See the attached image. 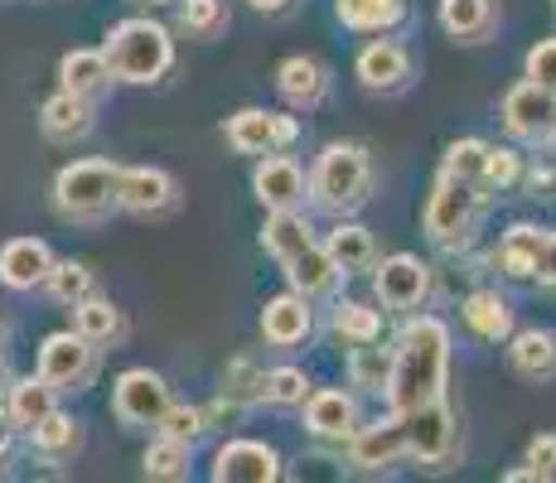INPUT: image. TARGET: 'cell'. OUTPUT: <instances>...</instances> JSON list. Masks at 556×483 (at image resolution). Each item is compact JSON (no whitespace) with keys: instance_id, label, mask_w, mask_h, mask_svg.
<instances>
[{"instance_id":"1f68e13d","label":"cell","mask_w":556,"mask_h":483,"mask_svg":"<svg viewBox=\"0 0 556 483\" xmlns=\"http://www.w3.org/2000/svg\"><path fill=\"white\" fill-rule=\"evenodd\" d=\"M73 329H78L88 343H98V348H112V343L126 339V319L122 309L112 305L106 295H88L73 305Z\"/></svg>"},{"instance_id":"d6986e66","label":"cell","mask_w":556,"mask_h":483,"mask_svg":"<svg viewBox=\"0 0 556 483\" xmlns=\"http://www.w3.org/2000/svg\"><path fill=\"white\" fill-rule=\"evenodd\" d=\"M53 271V252L45 238H10L0 246V285L25 295V290H39Z\"/></svg>"},{"instance_id":"7dc6e473","label":"cell","mask_w":556,"mask_h":483,"mask_svg":"<svg viewBox=\"0 0 556 483\" xmlns=\"http://www.w3.org/2000/svg\"><path fill=\"white\" fill-rule=\"evenodd\" d=\"M242 411H248V406L232 402L228 392H218L208 406H203V421H208V431H228L232 421H242Z\"/></svg>"},{"instance_id":"b9f144b4","label":"cell","mask_w":556,"mask_h":483,"mask_svg":"<svg viewBox=\"0 0 556 483\" xmlns=\"http://www.w3.org/2000/svg\"><path fill=\"white\" fill-rule=\"evenodd\" d=\"M522 165H528V160H522L513 145H489V155H484V189L489 193L518 189L522 185Z\"/></svg>"},{"instance_id":"7c38bea8","label":"cell","mask_w":556,"mask_h":483,"mask_svg":"<svg viewBox=\"0 0 556 483\" xmlns=\"http://www.w3.org/2000/svg\"><path fill=\"white\" fill-rule=\"evenodd\" d=\"M286 469H281V455H276L266 440H223L218 455H213V469L208 479L213 483H276Z\"/></svg>"},{"instance_id":"7bdbcfd3","label":"cell","mask_w":556,"mask_h":483,"mask_svg":"<svg viewBox=\"0 0 556 483\" xmlns=\"http://www.w3.org/2000/svg\"><path fill=\"white\" fill-rule=\"evenodd\" d=\"M155 435H169V440H185V445H199V440L208 435V421H203V406H175V402H169V411L160 416Z\"/></svg>"},{"instance_id":"681fc988","label":"cell","mask_w":556,"mask_h":483,"mask_svg":"<svg viewBox=\"0 0 556 483\" xmlns=\"http://www.w3.org/2000/svg\"><path fill=\"white\" fill-rule=\"evenodd\" d=\"M15 421H10V411H5V406H0V459H5L10 455V445H15Z\"/></svg>"},{"instance_id":"f907efd6","label":"cell","mask_w":556,"mask_h":483,"mask_svg":"<svg viewBox=\"0 0 556 483\" xmlns=\"http://www.w3.org/2000/svg\"><path fill=\"white\" fill-rule=\"evenodd\" d=\"M248 5L256 10V15H281V10L291 5V0H248Z\"/></svg>"},{"instance_id":"f1b7e54d","label":"cell","mask_w":556,"mask_h":483,"mask_svg":"<svg viewBox=\"0 0 556 483\" xmlns=\"http://www.w3.org/2000/svg\"><path fill=\"white\" fill-rule=\"evenodd\" d=\"M53 406H59V392H53V386L39 378V372H35V378L5 382V411H10V421H15V431L29 435L53 411Z\"/></svg>"},{"instance_id":"83f0119b","label":"cell","mask_w":556,"mask_h":483,"mask_svg":"<svg viewBox=\"0 0 556 483\" xmlns=\"http://www.w3.org/2000/svg\"><path fill=\"white\" fill-rule=\"evenodd\" d=\"M325 252L334 256V266H339L344 276L372 271V262H378V242H372V232L363 228V223H354V218H339L334 228H329Z\"/></svg>"},{"instance_id":"836d02e7","label":"cell","mask_w":556,"mask_h":483,"mask_svg":"<svg viewBox=\"0 0 556 483\" xmlns=\"http://www.w3.org/2000/svg\"><path fill=\"white\" fill-rule=\"evenodd\" d=\"M388 368H392V348H378V343H354L349 348V382L358 392H372V396L388 392Z\"/></svg>"},{"instance_id":"d6a6232c","label":"cell","mask_w":556,"mask_h":483,"mask_svg":"<svg viewBox=\"0 0 556 483\" xmlns=\"http://www.w3.org/2000/svg\"><path fill=\"white\" fill-rule=\"evenodd\" d=\"M29 445H35L39 459H49V465H59V459H73L83 449V421H73L68 411H53L45 416V421L29 431Z\"/></svg>"},{"instance_id":"603a6c76","label":"cell","mask_w":556,"mask_h":483,"mask_svg":"<svg viewBox=\"0 0 556 483\" xmlns=\"http://www.w3.org/2000/svg\"><path fill=\"white\" fill-rule=\"evenodd\" d=\"M508 368L522 382H552L556 378V334L552 329H518L508 334Z\"/></svg>"},{"instance_id":"bcb514c9","label":"cell","mask_w":556,"mask_h":483,"mask_svg":"<svg viewBox=\"0 0 556 483\" xmlns=\"http://www.w3.org/2000/svg\"><path fill=\"white\" fill-rule=\"evenodd\" d=\"M528 465H532V474H538V479H556V431L532 435V445H528Z\"/></svg>"},{"instance_id":"8992f818","label":"cell","mask_w":556,"mask_h":483,"mask_svg":"<svg viewBox=\"0 0 556 483\" xmlns=\"http://www.w3.org/2000/svg\"><path fill=\"white\" fill-rule=\"evenodd\" d=\"M406 425V455L421 469H451L459 455V416L445 396L421 402L416 411H402Z\"/></svg>"},{"instance_id":"277c9868","label":"cell","mask_w":556,"mask_h":483,"mask_svg":"<svg viewBox=\"0 0 556 483\" xmlns=\"http://www.w3.org/2000/svg\"><path fill=\"white\" fill-rule=\"evenodd\" d=\"M489 203V189L469 185V179H455V175H435L431 193H426V208H421V232L431 238L435 246H469L475 238V223Z\"/></svg>"},{"instance_id":"11a10c76","label":"cell","mask_w":556,"mask_h":483,"mask_svg":"<svg viewBox=\"0 0 556 483\" xmlns=\"http://www.w3.org/2000/svg\"><path fill=\"white\" fill-rule=\"evenodd\" d=\"M0 339H5V319H0Z\"/></svg>"},{"instance_id":"ba28073f","label":"cell","mask_w":556,"mask_h":483,"mask_svg":"<svg viewBox=\"0 0 556 483\" xmlns=\"http://www.w3.org/2000/svg\"><path fill=\"white\" fill-rule=\"evenodd\" d=\"M169 382L151 368H126L112 382V416L122 431H155L160 416L169 411Z\"/></svg>"},{"instance_id":"d590c367","label":"cell","mask_w":556,"mask_h":483,"mask_svg":"<svg viewBox=\"0 0 556 483\" xmlns=\"http://www.w3.org/2000/svg\"><path fill=\"white\" fill-rule=\"evenodd\" d=\"M334 334L344 343H378L382 339V309L363 300H339L334 305Z\"/></svg>"},{"instance_id":"60d3db41","label":"cell","mask_w":556,"mask_h":483,"mask_svg":"<svg viewBox=\"0 0 556 483\" xmlns=\"http://www.w3.org/2000/svg\"><path fill=\"white\" fill-rule=\"evenodd\" d=\"M309 392H315V386H309L305 368H295V363H286V368H271V372H266L262 402H266V406H301Z\"/></svg>"},{"instance_id":"ffe728a7","label":"cell","mask_w":556,"mask_h":483,"mask_svg":"<svg viewBox=\"0 0 556 483\" xmlns=\"http://www.w3.org/2000/svg\"><path fill=\"white\" fill-rule=\"evenodd\" d=\"M276 92H281V102L295 106V112H315L329 97V68L319 59H309V53H291V59H281V68H276Z\"/></svg>"},{"instance_id":"5bb4252c","label":"cell","mask_w":556,"mask_h":483,"mask_svg":"<svg viewBox=\"0 0 556 483\" xmlns=\"http://www.w3.org/2000/svg\"><path fill=\"white\" fill-rule=\"evenodd\" d=\"M349 445V465L363 469V474H378V469H392L406 459V425L397 411H388L382 421H358V431L344 440Z\"/></svg>"},{"instance_id":"7402d4cb","label":"cell","mask_w":556,"mask_h":483,"mask_svg":"<svg viewBox=\"0 0 556 483\" xmlns=\"http://www.w3.org/2000/svg\"><path fill=\"white\" fill-rule=\"evenodd\" d=\"M92 102L88 97H73V92H53L45 106H39V131L49 136V141H59V145H73V141H83V136H92Z\"/></svg>"},{"instance_id":"ab89813d","label":"cell","mask_w":556,"mask_h":483,"mask_svg":"<svg viewBox=\"0 0 556 483\" xmlns=\"http://www.w3.org/2000/svg\"><path fill=\"white\" fill-rule=\"evenodd\" d=\"M228 20V0H179V29H189L194 39H218Z\"/></svg>"},{"instance_id":"db71d44e","label":"cell","mask_w":556,"mask_h":483,"mask_svg":"<svg viewBox=\"0 0 556 483\" xmlns=\"http://www.w3.org/2000/svg\"><path fill=\"white\" fill-rule=\"evenodd\" d=\"M136 5H151L155 10V5H169V0H136Z\"/></svg>"},{"instance_id":"e0dca14e","label":"cell","mask_w":556,"mask_h":483,"mask_svg":"<svg viewBox=\"0 0 556 483\" xmlns=\"http://www.w3.org/2000/svg\"><path fill=\"white\" fill-rule=\"evenodd\" d=\"M315 334V300L301 295V290H286V295H271L262 305V339L281 353H295L301 343Z\"/></svg>"},{"instance_id":"c3c4849f","label":"cell","mask_w":556,"mask_h":483,"mask_svg":"<svg viewBox=\"0 0 556 483\" xmlns=\"http://www.w3.org/2000/svg\"><path fill=\"white\" fill-rule=\"evenodd\" d=\"M538 285H552L556 290V232L547 228V242H542V256H538V276H532Z\"/></svg>"},{"instance_id":"f546056e","label":"cell","mask_w":556,"mask_h":483,"mask_svg":"<svg viewBox=\"0 0 556 483\" xmlns=\"http://www.w3.org/2000/svg\"><path fill=\"white\" fill-rule=\"evenodd\" d=\"M309 242H319V238H315V223H309L301 208L266 213V223H262V246L276 256V266L291 262L295 252H305Z\"/></svg>"},{"instance_id":"ac0fdd59","label":"cell","mask_w":556,"mask_h":483,"mask_svg":"<svg viewBox=\"0 0 556 483\" xmlns=\"http://www.w3.org/2000/svg\"><path fill=\"white\" fill-rule=\"evenodd\" d=\"M301 411H305V431L315 440H339V445H344V440L358 431V396L339 392V386L309 392L301 402Z\"/></svg>"},{"instance_id":"f6af8a7d","label":"cell","mask_w":556,"mask_h":483,"mask_svg":"<svg viewBox=\"0 0 556 483\" xmlns=\"http://www.w3.org/2000/svg\"><path fill=\"white\" fill-rule=\"evenodd\" d=\"M522 78H532L538 88L556 92V35L538 39V45L528 49V59H522Z\"/></svg>"},{"instance_id":"44dd1931","label":"cell","mask_w":556,"mask_h":483,"mask_svg":"<svg viewBox=\"0 0 556 483\" xmlns=\"http://www.w3.org/2000/svg\"><path fill=\"white\" fill-rule=\"evenodd\" d=\"M281 271H286V285L301 290V295H309V300L334 295L339 281H344V271H339L334 256L325 252V242H309L305 252H295L291 262H281Z\"/></svg>"},{"instance_id":"9c48e42d","label":"cell","mask_w":556,"mask_h":483,"mask_svg":"<svg viewBox=\"0 0 556 483\" xmlns=\"http://www.w3.org/2000/svg\"><path fill=\"white\" fill-rule=\"evenodd\" d=\"M372 295H378L382 315H412L431 295V266L416 252H392L372 262Z\"/></svg>"},{"instance_id":"816d5d0a","label":"cell","mask_w":556,"mask_h":483,"mask_svg":"<svg viewBox=\"0 0 556 483\" xmlns=\"http://www.w3.org/2000/svg\"><path fill=\"white\" fill-rule=\"evenodd\" d=\"M5 382H10V368H5V353H0V392H5Z\"/></svg>"},{"instance_id":"4dcf8cb0","label":"cell","mask_w":556,"mask_h":483,"mask_svg":"<svg viewBox=\"0 0 556 483\" xmlns=\"http://www.w3.org/2000/svg\"><path fill=\"white\" fill-rule=\"evenodd\" d=\"M334 15L354 35H392L406 20V0H334Z\"/></svg>"},{"instance_id":"3957f363","label":"cell","mask_w":556,"mask_h":483,"mask_svg":"<svg viewBox=\"0 0 556 483\" xmlns=\"http://www.w3.org/2000/svg\"><path fill=\"white\" fill-rule=\"evenodd\" d=\"M305 179H309L305 203H315L329 218H354L372 199V155L358 141H329L315 155V169Z\"/></svg>"},{"instance_id":"d4e9b609","label":"cell","mask_w":556,"mask_h":483,"mask_svg":"<svg viewBox=\"0 0 556 483\" xmlns=\"http://www.w3.org/2000/svg\"><path fill=\"white\" fill-rule=\"evenodd\" d=\"M435 20H441V29L451 39H459V45H484L498 25V5L494 0H441Z\"/></svg>"},{"instance_id":"8fae6325","label":"cell","mask_w":556,"mask_h":483,"mask_svg":"<svg viewBox=\"0 0 556 483\" xmlns=\"http://www.w3.org/2000/svg\"><path fill=\"white\" fill-rule=\"evenodd\" d=\"M228 145L238 155H271V150H286L301 141V122L286 112H266V106H242V112L228 116Z\"/></svg>"},{"instance_id":"8d00e7d4","label":"cell","mask_w":556,"mask_h":483,"mask_svg":"<svg viewBox=\"0 0 556 483\" xmlns=\"http://www.w3.org/2000/svg\"><path fill=\"white\" fill-rule=\"evenodd\" d=\"M45 290L59 305H78V300H88V295H98V276L88 271L83 262H53V271H49V281H45Z\"/></svg>"},{"instance_id":"7a4b0ae2","label":"cell","mask_w":556,"mask_h":483,"mask_svg":"<svg viewBox=\"0 0 556 483\" xmlns=\"http://www.w3.org/2000/svg\"><path fill=\"white\" fill-rule=\"evenodd\" d=\"M102 59L112 68V82H126V88H151L169 68H175V39L169 29L151 15H131L116 20L102 39Z\"/></svg>"},{"instance_id":"4fadbf2b","label":"cell","mask_w":556,"mask_h":483,"mask_svg":"<svg viewBox=\"0 0 556 483\" xmlns=\"http://www.w3.org/2000/svg\"><path fill=\"white\" fill-rule=\"evenodd\" d=\"M179 203L175 175H165L160 165H131L116 175V208L136 213V218H165Z\"/></svg>"},{"instance_id":"6da1fadb","label":"cell","mask_w":556,"mask_h":483,"mask_svg":"<svg viewBox=\"0 0 556 483\" xmlns=\"http://www.w3.org/2000/svg\"><path fill=\"white\" fill-rule=\"evenodd\" d=\"M451 378V325L441 315H412L392 343L388 368V411H416L421 402L445 396Z\"/></svg>"},{"instance_id":"f5cc1de1","label":"cell","mask_w":556,"mask_h":483,"mask_svg":"<svg viewBox=\"0 0 556 483\" xmlns=\"http://www.w3.org/2000/svg\"><path fill=\"white\" fill-rule=\"evenodd\" d=\"M547 141L556 145V106H552V122H547Z\"/></svg>"},{"instance_id":"484cf974","label":"cell","mask_w":556,"mask_h":483,"mask_svg":"<svg viewBox=\"0 0 556 483\" xmlns=\"http://www.w3.org/2000/svg\"><path fill=\"white\" fill-rule=\"evenodd\" d=\"M459 315H465L469 334L484 339V343H504L513 334V305L498 295V290H489V285L469 290L465 305H459Z\"/></svg>"},{"instance_id":"cb8c5ba5","label":"cell","mask_w":556,"mask_h":483,"mask_svg":"<svg viewBox=\"0 0 556 483\" xmlns=\"http://www.w3.org/2000/svg\"><path fill=\"white\" fill-rule=\"evenodd\" d=\"M542 242H547V228H538V223H513L494 246V266L508 281H532V276H538Z\"/></svg>"},{"instance_id":"52a82bcc","label":"cell","mask_w":556,"mask_h":483,"mask_svg":"<svg viewBox=\"0 0 556 483\" xmlns=\"http://www.w3.org/2000/svg\"><path fill=\"white\" fill-rule=\"evenodd\" d=\"M98 343H88L78 334V329H59V334H49L39 343V363L35 372L45 378L59 396L68 392H88V382L98 378Z\"/></svg>"},{"instance_id":"4316f807","label":"cell","mask_w":556,"mask_h":483,"mask_svg":"<svg viewBox=\"0 0 556 483\" xmlns=\"http://www.w3.org/2000/svg\"><path fill=\"white\" fill-rule=\"evenodd\" d=\"M59 88L73 92V97H88V102H98V97L112 88V68H106L102 49H68L59 59Z\"/></svg>"},{"instance_id":"2e32d148","label":"cell","mask_w":556,"mask_h":483,"mask_svg":"<svg viewBox=\"0 0 556 483\" xmlns=\"http://www.w3.org/2000/svg\"><path fill=\"white\" fill-rule=\"evenodd\" d=\"M552 106H556V92L538 88L532 78H522L518 88L504 92V106H498V122L513 141H532L542 145L547 141V122H552Z\"/></svg>"},{"instance_id":"9a60e30c","label":"cell","mask_w":556,"mask_h":483,"mask_svg":"<svg viewBox=\"0 0 556 483\" xmlns=\"http://www.w3.org/2000/svg\"><path fill=\"white\" fill-rule=\"evenodd\" d=\"M252 193L266 213H281V208H301L305 193H309V179L305 169L295 165L291 155L271 150V155H256V169H252Z\"/></svg>"},{"instance_id":"9f6ffc18","label":"cell","mask_w":556,"mask_h":483,"mask_svg":"<svg viewBox=\"0 0 556 483\" xmlns=\"http://www.w3.org/2000/svg\"><path fill=\"white\" fill-rule=\"evenodd\" d=\"M0 479H5V465H0Z\"/></svg>"},{"instance_id":"5b68a950","label":"cell","mask_w":556,"mask_h":483,"mask_svg":"<svg viewBox=\"0 0 556 483\" xmlns=\"http://www.w3.org/2000/svg\"><path fill=\"white\" fill-rule=\"evenodd\" d=\"M116 175L112 160H68L53 175V208L73 223H98L116 208Z\"/></svg>"},{"instance_id":"ee69618b","label":"cell","mask_w":556,"mask_h":483,"mask_svg":"<svg viewBox=\"0 0 556 483\" xmlns=\"http://www.w3.org/2000/svg\"><path fill=\"white\" fill-rule=\"evenodd\" d=\"M547 150H542L532 165H522V189H528V199H556V145L542 141Z\"/></svg>"},{"instance_id":"30bf717a","label":"cell","mask_w":556,"mask_h":483,"mask_svg":"<svg viewBox=\"0 0 556 483\" xmlns=\"http://www.w3.org/2000/svg\"><path fill=\"white\" fill-rule=\"evenodd\" d=\"M354 78H358V88H363V92H378V97H397V92H406V88H412V78H416L412 49H406L402 39H392V35L372 39V45H363V49H358V59H354Z\"/></svg>"},{"instance_id":"f35d334b","label":"cell","mask_w":556,"mask_h":483,"mask_svg":"<svg viewBox=\"0 0 556 483\" xmlns=\"http://www.w3.org/2000/svg\"><path fill=\"white\" fill-rule=\"evenodd\" d=\"M262 386H266V368L252 358V353H238V358L223 368V392L242 406H256L262 402Z\"/></svg>"},{"instance_id":"74e56055","label":"cell","mask_w":556,"mask_h":483,"mask_svg":"<svg viewBox=\"0 0 556 483\" xmlns=\"http://www.w3.org/2000/svg\"><path fill=\"white\" fill-rule=\"evenodd\" d=\"M484 155H489V141H479V136H459V141L445 145L441 175L469 179V185H479V189H484Z\"/></svg>"},{"instance_id":"e575fe53","label":"cell","mask_w":556,"mask_h":483,"mask_svg":"<svg viewBox=\"0 0 556 483\" xmlns=\"http://www.w3.org/2000/svg\"><path fill=\"white\" fill-rule=\"evenodd\" d=\"M189 465H194V445L169 440V435H155L141 455L146 479H189Z\"/></svg>"}]
</instances>
